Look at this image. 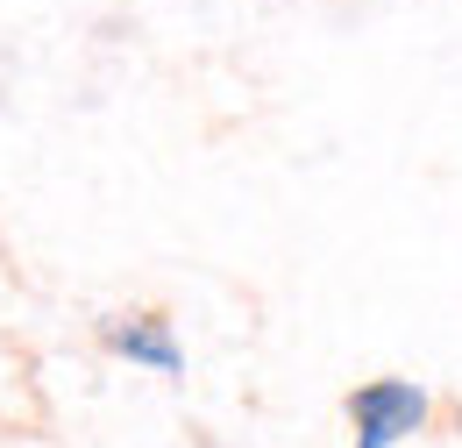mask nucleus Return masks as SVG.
Listing matches in <instances>:
<instances>
[{
	"label": "nucleus",
	"mask_w": 462,
	"mask_h": 448,
	"mask_svg": "<svg viewBox=\"0 0 462 448\" xmlns=\"http://www.w3.org/2000/svg\"><path fill=\"white\" fill-rule=\"evenodd\" d=\"M427 420H434V398H427V385H412V378H370V385L348 392L356 448H399L412 434H427Z\"/></svg>",
	"instance_id": "obj_1"
},
{
	"label": "nucleus",
	"mask_w": 462,
	"mask_h": 448,
	"mask_svg": "<svg viewBox=\"0 0 462 448\" xmlns=\"http://www.w3.org/2000/svg\"><path fill=\"white\" fill-rule=\"evenodd\" d=\"M100 341L115 349V356H128V363H143V370H157V378H178V341H171V321L164 313H115L107 328H100Z\"/></svg>",
	"instance_id": "obj_2"
}]
</instances>
